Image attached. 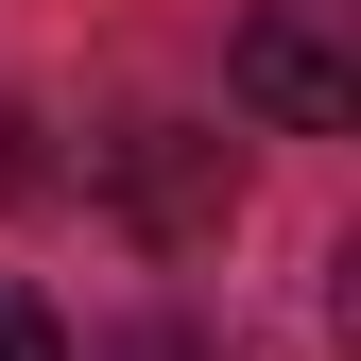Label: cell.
Masks as SVG:
<instances>
[{
    "instance_id": "7a4b0ae2",
    "label": "cell",
    "mask_w": 361,
    "mask_h": 361,
    "mask_svg": "<svg viewBox=\"0 0 361 361\" xmlns=\"http://www.w3.org/2000/svg\"><path fill=\"white\" fill-rule=\"evenodd\" d=\"M121 190H138L155 241H224V224H241V172H224V138H190V121H138V138H121Z\"/></svg>"
},
{
    "instance_id": "3957f363",
    "label": "cell",
    "mask_w": 361,
    "mask_h": 361,
    "mask_svg": "<svg viewBox=\"0 0 361 361\" xmlns=\"http://www.w3.org/2000/svg\"><path fill=\"white\" fill-rule=\"evenodd\" d=\"M0 361H69V327H52V310H35L18 276H0Z\"/></svg>"
},
{
    "instance_id": "277c9868",
    "label": "cell",
    "mask_w": 361,
    "mask_h": 361,
    "mask_svg": "<svg viewBox=\"0 0 361 361\" xmlns=\"http://www.w3.org/2000/svg\"><path fill=\"white\" fill-rule=\"evenodd\" d=\"M86 361H224V344H190V327H104Z\"/></svg>"
},
{
    "instance_id": "6da1fadb",
    "label": "cell",
    "mask_w": 361,
    "mask_h": 361,
    "mask_svg": "<svg viewBox=\"0 0 361 361\" xmlns=\"http://www.w3.org/2000/svg\"><path fill=\"white\" fill-rule=\"evenodd\" d=\"M224 86H241L276 138H344L361 121V0H258L241 52H224Z\"/></svg>"
}]
</instances>
